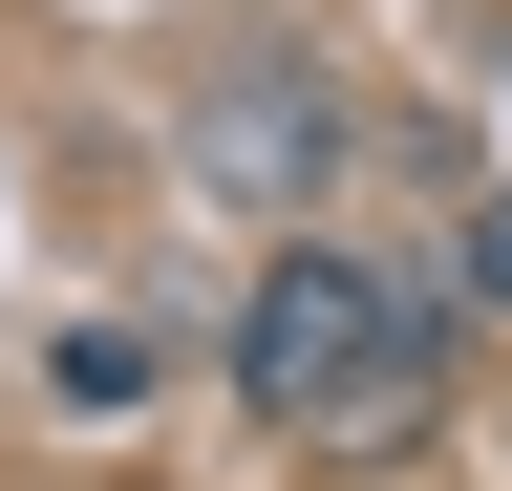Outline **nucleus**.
<instances>
[{
    "label": "nucleus",
    "instance_id": "nucleus-2",
    "mask_svg": "<svg viewBox=\"0 0 512 491\" xmlns=\"http://www.w3.org/2000/svg\"><path fill=\"white\" fill-rule=\"evenodd\" d=\"M320 171H342V150H320V86L256 65V86L214 107V193H320Z\"/></svg>",
    "mask_w": 512,
    "mask_h": 491
},
{
    "label": "nucleus",
    "instance_id": "nucleus-3",
    "mask_svg": "<svg viewBox=\"0 0 512 491\" xmlns=\"http://www.w3.org/2000/svg\"><path fill=\"white\" fill-rule=\"evenodd\" d=\"M470 299H491V321H512V193L470 214Z\"/></svg>",
    "mask_w": 512,
    "mask_h": 491
},
{
    "label": "nucleus",
    "instance_id": "nucleus-1",
    "mask_svg": "<svg viewBox=\"0 0 512 491\" xmlns=\"http://www.w3.org/2000/svg\"><path fill=\"white\" fill-rule=\"evenodd\" d=\"M235 385L278 427H320V449H384V427H427L448 321H427V278H384V257H278L256 321H235Z\"/></svg>",
    "mask_w": 512,
    "mask_h": 491
}]
</instances>
